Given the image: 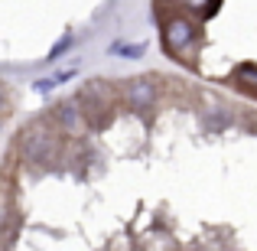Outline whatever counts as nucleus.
I'll use <instances>...</instances> for the list:
<instances>
[{
    "label": "nucleus",
    "instance_id": "nucleus-3",
    "mask_svg": "<svg viewBox=\"0 0 257 251\" xmlns=\"http://www.w3.org/2000/svg\"><path fill=\"white\" fill-rule=\"evenodd\" d=\"M127 101H131V108H140V111L153 108L157 105V85H153L150 78H134V82H127Z\"/></svg>",
    "mask_w": 257,
    "mask_h": 251
},
{
    "label": "nucleus",
    "instance_id": "nucleus-7",
    "mask_svg": "<svg viewBox=\"0 0 257 251\" xmlns=\"http://www.w3.org/2000/svg\"><path fill=\"white\" fill-rule=\"evenodd\" d=\"M69 46H72V36H62V39H59V43H56V46H52V52H49V59H59V56H62V52H65V49H69Z\"/></svg>",
    "mask_w": 257,
    "mask_h": 251
},
{
    "label": "nucleus",
    "instance_id": "nucleus-1",
    "mask_svg": "<svg viewBox=\"0 0 257 251\" xmlns=\"http://www.w3.org/2000/svg\"><path fill=\"white\" fill-rule=\"evenodd\" d=\"M20 150H23L26 160H36V163H49L52 153H56V144H52V134L46 131L43 124H33L20 134Z\"/></svg>",
    "mask_w": 257,
    "mask_h": 251
},
{
    "label": "nucleus",
    "instance_id": "nucleus-8",
    "mask_svg": "<svg viewBox=\"0 0 257 251\" xmlns=\"http://www.w3.org/2000/svg\"><path fill=\"white\" fill-rule=\"evenodd\" d=\"M202 4H205V0H189V7H195V10H199Z\"/></svg>",
    "mask_w": 257,
    "mask_h": 251
},
{
    "label": "nucleus",
    "instance_id": "nucleus-6",
    "mask_svg": "<svg viewBox=\"0 0 257 251\" xmlns=\"http://www.w3.org/2000/svg\"><path fill=\"white\" fill-rule=\"evenodd\" d=\"M144 49H147L144 43H134V46H114V52H120L124 59H137V56H140Z\"/></svg>",
    "mask_w": 257,
    "mask_h": 251
},
{
    "label": "nucleus",
    "instance_id": "nucleus-5",
    "mask_svg": "<svg viewBox=\"0 0 257 251\" xmlns=\"http://www.w3.org/2000/svg\"><path fill=\"white\" fill-rule=\"evenodd\" d=\"M238 82H244L247 88H257V69L254 65H241L238 69Z\"/></svg>",
    "mask_w": 257,
    "mask_h": 251
},
{
    "label": "nucleus",
    "instance_id": "nucleus-2",
    "mask_svg": "<svg viewBox=\"0 0 257 251\" xmlns=\"http://www.w3.org/2000/svg\"><path fill=\"white\" fill-rule=\"evenodd\" d=\"M192 39H195L192 23H186V20H170V23H166L163 43H166V49H170V52H182L186 46H192Z\"/></svg>",
    "mask_w": 257,
    "mask_h": 251
},
{
    "label": "nucleus",
    "instance_id": "nucleus-4",
    "mask_svg": "<svg viewBox=\"0 0 257 251\" xmlns=\"http://www.w3.org/2000/svg\"><path fill=\"white\" fill-rule=\"evenodd\" d=\"M59 124H62V131H65V134H72V137H78V134L85 131L82 108H78L75 101H62V105H59Z\"/></svg>",
    "mask_w": 257,
    "mask_h": 251
}]
</instances>
